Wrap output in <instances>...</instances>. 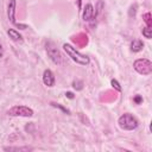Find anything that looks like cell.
Instances as JSON below:
<instances>
[{
    "mask_svg": "<svg viewBox=\"0 0 152 152\" xmlns=\"http://www.w3.org/2000/svg\"><path fill=\"white\" fill-rule=\"evenodd\" d=\"M63 49H64V51L66 52V55L74 61V62H76L77 64H80V65H88L89 63H90V59H89V57L88 56H84V55H82V53H80L77 50H76V48H72L70 44H63Z\"/></svg>",
    "mask_w": 152,
    "mask_h": 152,
    "instance_id": "cell-1",
    "label": "cell"
},
{
    "mask_svg": "<svg viewBox=\"0 0 152 152\" xmlns=\"http://www.w3.org/2000/svg\"><path fill=\"white\" fill-rule=\"evenodd\" d=\"M118 124H119V127L121 129H124V131H133V129H135L139 126L138 119L134 115L129 114V113L122 114L118 119Z\"/></svg>",
    "mask_w": 152,
    "mask_h": 152,
    "instance_id": "cell-2",
    "label": "cell"
},
{
    "mask_svg": "<svg viewBox=\"0 0 152 152\" xmlns=\"http://www.w3.org/2000/svg\"><path fill=\"white\" fill-rule=\"evenodd\" d=\"M133 68L140 75H150L152 72V62L147 58H139L134 61Z\"/></svg>",
    "mask_w": 152,
    "mask_h": 152,
    "instance_id": "cell-3",
    "label": "cell"
},
{
    "mask_svg": "<svg viewBox=\"0 0 152 152\" xmlns=\"http://www.w3.org/2000/svg\"><path fill=\"white\" fill-rule=\"evenodd\" d=\"M7 114L10 116H26L31 118L33 115V110L26 106H13L7 110Z\"/></svg>",
    "mask_w": 152,
    "mask_h": 152,
    "instance_id": "cell-4",
    "label": "cell"
},
{
    "mask_svg": "<svg viewBox=\"0 0 152 152\" xmlns=\"http://www.w3.org/2000/svg\"><path fill=\"white\" fill-rule=\"evenodd\" d=\"M46 52H48L49 57L51 58V61L55 64H58V65L59 64H63V56L59 52V50H57L53 46H49V48H46Z\"/></svg>",
    "mask_w": 152,
    "mask_h": 152,
    "instance_id": "cell-5",
    "label": "cell"
},
{
    "mask_svg": "<svg viewBox=\"0 0 152 152\" xmlns=\"http://www.w3.org/2000/svg\"><path fill=\"white\" fill-rule=\"evenodd\" d=\"M43 82L48 87H53V84H55V75L50 69L44 70V72H43Z\"/></svg>",
    "mask_w": 152,
    "mask_h": 152,
    "instance_id": "cell-6",
    "label": "cell"
},
{
    "mask_svg": "<svg viewBox=\"0 0 152 152\" xmlns=\"http://www.w3.org/2000/svg\"><path fill=\"white\" fill-rule=\"evenodd\" d=\"M95 17V11L91 4H87L83 11V20L84 21H90Z\"/></svg>",
    "mask_w": 152,
    "mask_h": 152,
    "instance_id": "cell-7",
    "label": "cell"
},
{
    "mask_svg": "<svg viewBox=\"0 0 152 152\" xmlns=\"http://www.w3.org/2000/svg\"><path fill=\"white\" fill-rule=\"evenodd\" d=\"M14 14H15V0H10V2H8V10H7V15H8L10 21L15 25L17 23H15Z\"/></svg>",
    "mask_w": 152,
    "mask_h": 152,
    "instance_id": "cell-8",
    "label": "cell"
},
{
    "mask_svg": "<svg viewBox=\"0 0 152 152\" xmlns=\"http://www.w3.org/2000/svg\"><path fill=\"white\" fill-rule=\"evenodd\" d=\"M7 34L10 36V38H11L12 40H14V42H17V43H21V42H23V37H21V34H20L18 31L13 30V28L7 30Z\"/></svg>",
    "mask_w": 152,
    "mask_h": 152,
    "instance_id": "cell-9",
    "label": "cell"
},
{
    "mask_svg": "<svg viewBox=\"0 0 152 152\" xmlns=\"http://www.w3.org/2000/svg\"><path fill=\"white\" fill-rule=\"evenodd\" d=\"M72 40L78 45V46H84L87 43H88V38L84 33H80L77 37H74Z\"/></svg>",
    "mask_w": 152,
    "mask_h": 152,
    "instance_id": "cell-10",
    "label": "cell"
},
{
    "mask_svg": "<svg viewBox=\"0 0 152 152\" xmlns=\"http://www.w3.org/2000/svg\"><path fill=\"white\" fill-rule=\"evenodd\" d=\"M142 48H144V43L140 39H134L132 42V44H131V50L133 52H139Z\"/></svg>",
    "mask_w": 152,
    "mask_h": 152,
    "instance_id": "cell-11",
    "label": "cell"
},
{
    "mask_svg": "<svg viewBox=\"0 0 152 152\" xmlns=\"http://www.w3.org/2000/svg\"><path fill=\"white\" fill-rule=\"evenodd\" d=\"M141 33H142V36L145 37V38H147V39H151L152 38V28L151 27H144L142 30H141Z\"/></svg>",
    "mask_w": 152,
    "mask_h": 152,
    "instance_id": "cell-12",
    "label": "cell"
},
{
    "mask_svg": "<svg viewBox=\"0 0 152 152\" xmlns=\"http://www.w3.org/2000/svg\"><path fill=\"white\" fill-rule=\"evenodd\" d=\"M142 19H144V21H145V24H146L147 27H151L152 26V19H151V13L150 12L145 13L142 15Z\"/></svg>",
    "mask_w": 152,
    "mask_h": 152,
    "instance_id": "cell-13",
    "label": "cell"
},
{
    "mask_svg": "<svg viewBox=\"0 0 152 152\" xmlns=\"http://www.w3.org/2000/svg\"><path fill=\"white\" fill-rule=\"evenodd\" d=\"M72 87L76 90H82L83 89V82L81 80H76V81L72 82Z\"/></svg>",
    "mask_w": 152,
    "mask_h": 152,
    "instance_id": "cell-14",
    "label": "cell"
},
{
    "mask_svg": "<svg viewBox=\"0 0 152 152\" xmlns=\"http://www.w3.org/2000/svg\"><path fill=\"white\" fill-rule=\"evenodd\" d=\"M110 84H112V87H113L115 90H118V91H121V86L119 84V82H118L116 80H114V78H113V80L110 81Z\"/></svg>",
    "mask_w": 152,
    "mask_h": 152,
    "instance_id": "cell-15",
    "label": "cell"
},
{
    "mask_svg": "<svg viewBox=\"0 0 152 152\" xmlns=\"http://www.w3.org/2000/svg\"><path fill=\"white\" fill-rule=\"evenodd\" d=\"M5 151H21V150H30L28 147H5Z\"/></svg>",
    "mask_w": 152,
    "mask_h": 152,
    "instance_id": "cell-16",
    "label": "cell"
},
{
    "mask_svg": "<svg viewBox=\"0 0 152 152\" xmlns=\"http://www.w3.org/2000/svg\"><path fill=\"white\" fill-rule=\"evenodd\" d=\"M133 101H134L137 104H139V103H141V102H142V97H141L140 95H135V96L133 97Z\"/></svg>",
    "mask_w": 152,
    "mask_h": 152,
    "instance_id": "cell-17",
    "label": "cell"
},
{
    "mask_svg": "<svg viewBox=\"0 0 152 152\" xmlns=\"http://www.w3.org/2000/svg\"><path fill=\"white\" fill-rule=\"evenodd\" d=\"M51 104H52V106H55V107H58L59 109H62V110H63V112H65V113H69V110H68L66 108H64V107H62V106H61V104H58V103H53V102H52Z\"/></svg>",
    "mask_w": 152,
    "mask_h": 152,
    "instance_id": "cell-18",
    "label": "cell"
},
{
    "mask_svg": "<svg viewBox=\"0 0 152 152\" xmlns=\"http://www.w3.org/2000/svg\"><path fill=\"white\" fill-rule=\"evenodd\" d=\"M65 96H66L68 99H74V94H72L71 91H66V93H65Z\"/></svg>",
    "mask_w": 152,
    "mask_h": 152,
    "instance_id": "cell-19",
    "label": "cell"
},
{
    "mask_svg": "<svg viewBox=\"0 0 152 152\" xmlns=\"http://www.w3.org/2000/svg\"><path fill=\"white\" fill-rule=\"evenodd\" d=\"M0 57H2V49H1V45H0Z\"/></svg>",
    "mask_w": 152,
    "mask_h": 152,
    "instance_id": "cell-20",
    "label": "cell"
}]
</instances>
